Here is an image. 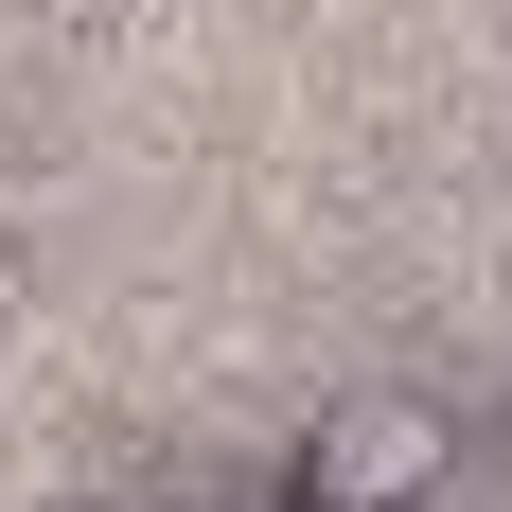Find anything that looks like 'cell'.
<instances>
[{
  "instance_id": "1",
  "label": "cell",
  "mask_w": 512,
  "mask_h": 512,
  "mask_svg": "<svg viewBox=\"0 0 512 512\" xmlns=\"http://www.w3.org/2000/svg\"><path fill=\"white\" fill-rule=\"evenodd\" d=\"M460 389H407V371H371L336 407L283 442V512H442L460 495Z\"/></svg>"
}]
</instances>
